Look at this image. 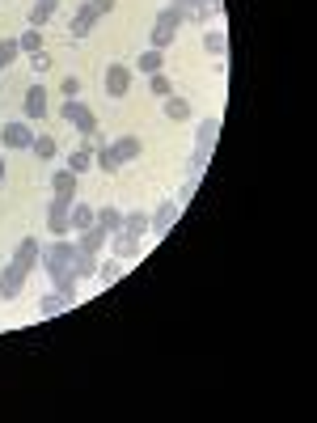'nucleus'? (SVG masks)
Instances as JSON below:
<instances>
[{"label": "nucleus", "instance_id": "f257e3e1", "mask_svg": "<svg viewBox=\"0 0 317 423\" xmlns=\"http://www.w3.org/2000/svg\"><path fill=\"white\" fill-rule=\"evenodd\" d=\"M72 258H76V242L72 237H55L51 246H42V267H47V275H51V288L68 301V305H76V271H72Z\"/></svg>", "mask_w": 317, "mask_h": 423}, {"label": "nucleus", "instance_id": "f03ea898", "mask_svg": "<svg viewBox=\"0 0 317 423\" xmlns=\"http://www.w3.org/2000/svg\"><path fill=\"white\" fill-rule=\"evenodd\" d=\"M38 258H42V246L34 237H21L17 250H13V258H8V267L0 271V301H13L21 292V284H25V275L34 271Z\"/></svg>", "mask_w": 317, "mask_h": 423}, {"label": "nucleus", "instance_id": "7ed1b4c3", "mask_svg": "<svg viewBox=\"0 0 317 423\" xmlns=\"http://www.w3.org/2000/svg\"><path fill=\"white\" fill-rule=\"evenodd\" d=\"M182 21H186V8L165 4V8L157 13V21H152V47H157V51H165V47L174 42V34L182 30Z\"/></svg>", "mask_w": 317, "mask_h": 423}, {"label": "nucleus", "instance_id": "20e7f679", "mask_svg": "<svg viewBox=\"0 0 317 423\" xmlns=\"http://www.w3.org/2000/svg\"><path fill=\"white\" fill-rule=\"evenodd\" d=\"M72 203L76 199H68V195H51V203H47V229H51V237H68Z\"/></svg>", "mask_w": 317, "mask_h": 423}, {"label": "nucleus", "instance_id": "39448f33", "mask_svg": "<svg viewBox=\"0 0 317 423\" xmlns=\"http://www.w3.org/2000/svg\"><path fill=\"white\" fill-rule=\"evenodd\" d=\"M0 144H4V148H30V144H34V127H30V119H13V123H4V127H0Z\"/></svg>", "mask_w": 317, "mask_h": 423}, {"label": "nucleus", "instance_id": "423d86ee", "mask_svg": "<svg viewBox=\"0 0 317 423\" xmlns=\"http://www.w3.org/2000/svg\"><path fill=\"white\" fill-rule=\"evenodd\" d=\"M127 89H131V68H127V64H110V68H106V93H110V97H123Z\"/></svg>", "mask_w": 317, "mask_h": 423}, {"label": "nucleus", "instance_id": "0eeeda50", "mask_svg": "<svg viewBox=\"0 0 317 423\" xmlns=\"http://www.w3.org/2000/svg\"><path fill=\"white\" fill-rule=\"evenodd\" d=\"M21 110H25L30 123H38V119L47 114V89H42V85H30L25 97H21Z\"/></svg>", "mask_w": 317, "mask_h": 423}, {"label": "nucleus", "instance_id": "6e6552de", "mask_svg": "<svg viewBox=\"0 0 317 423\" xmlns=\"http://www.w3.org/2000/svg\"><path fill=\"white\" fill-rule=\"evenodd\" d=\"M178 212H182V203H178V199H165V203H161V208L152 212V229H148V233L165 237V233H169V225L178 220Z\"/></svg>", "mask_w": 317, "mask_h": 423}, {"label": "nucleus", "instance_id": "1a4fd4ad", "mask_svg": "<svg viewBox=\"0 0 317 423\" xmlns=\"http://www.w3.org/2000/svg\"><path fill=\"white\" fill-rule=\"evenodd\" d=\"M106 242H110V233H106V229H102L97 220H93L89 229H80V233H76V246H80V250H89V254H97V250H102Z\"/></svg>", "mask_w": 317, "mask_h": 423}, {"label": "nucleus", "instance_id": "9d476101", "mask_svg": "<svg viewBox=\"0 0 317 423\" xmlns=\"http://www.w3.org/2000/svg\"><path fill=\"white\" fill-rule=\"evenodd\" d=\"M106 246L114 250V258H136V254H140V237H131L127 229L110 233V242H106Z\"/></svg>", "mask_w": 317, "mask_h": 423}, {"label": "nucleus", "instance_id": "9b49d317", "mask_svg": "<svg viewBox=\"0 0 317 423\" xmlns=\"http://www.w3.org/2000/svg\"><path fill=\"white\" fill-rule=\"evenodd\" d=\"M93 25H97V13H93L89 4H80V8L72 13V21H68V34H72V38H85Z\"/></svg>", "mask_w": 317, "mask_h": 423}, {"label": "nucleus", "instance_id": "f8f14e48", "mask_svg": "<svg viewBox=\"0 0 317 423\" xmlns=\"http://www.w3.org/2000/svg\"><path fill=\"white\" fill-rule=\"evenodd\" d=\"M216 136H220V119H203V123L195 127V148H199V153H212Z\"/></svg>", "mask_w": 317, "mask_h": 423}, {"label": "nucleus", "instance_id": "ddd939ff", "mask_svg": "<svg viewBox=\"0 0 317 423\" xmlns=\"http://www.w3.org/2000/svg\"><path fill=\"white\" fill-rule=\"evenodd\" d=\"M110 153H114V161H119V165H123V161H136V157H140V153H144V144H140V140H136V136H119V140H114V144H110Z\"/></svg>", "mask_w": 317, "mask_h": 423}, {"label": "nucleus", "instance_id": "4468645a", "mask_svg": "<svg viewBox=\"0 0 317 423\" xmlns=\"http://www.w3.org/2000/svg\"><path fill=\"white\" fill-rule=\"evenodd\" d=\"M165 68V51H157V47H148L144 55H136V72H144V76H152V72H161Z\"/></svg>", "mask_w": 317, "mask_h": 423}, {"label": "nucleus", "instance_id": "2eb2a0df", "mask_svg": "<svg viewBox=\"0 0 317 423\" xmlns=\"http://www.w3.org/2000/svg\"><path fill=\"white\" fill-rule=\"evenodd\" d=\"M68 123H72V127H76V131H80V136H85V140H89V136H97V119H93V110H89V106H85V102H80V106H76V114H72V119H68Z\"/></svg>", "mask_w": 317, "mask_h": 423}, {"label": "nucleus", "instance_id": "dca6fc26", "mask_svg": "<svg viewBox=\"0 0 317 423\" xmlns=\"http://www.w3.org/2000/svg\"><path fill=\"white\" fill-rule=\"evenodd\" d=\"M72 271H76V280H93V275H97V254H89V250H80V246H76Z\"/></svg>", "mask_w": 317, "mask_h": 423}, {"label": "nucleus", "instance_id": "f3484780", "mask_svg": "<svg viewBox=\"0 0 317 423\" xmlns=\"http://www.w3.org/2000/svg\"><path fill=\"white\" fill-rule=\"evenodd\" d=\"M161 106H165V119H174V123H186V119H191V102L178 97V93H169Z\"/></svg>", "mask_w": 317, "mask_h": 423}, {"label": "nucleus", "instance_id": "a211bd4d", "mask_svg": "<svg viewBox=\"0 0 317 423\" xmlns=\"http://www.w3.org/2000/svg\"><path fill=\"white\" fill-rule=\"evenodd\" d=\"M123 229H127V233H131V237H144V233H148V229H152V216H148V212H140V208H136V212H127V216H123Z\"/></svg>", "mask_w": 317, "mask_h": 423}, {"label": "nucleus", "instance_id": "6ab92c4d", "mask_svg": "<svg viewBox=\"0 0 317 423\" xmlns=\"http://www.w3.org/2000/svg\"><path fill=\"white\" fill-rule=\"evenodd\" d=\"M93 140H97V136H89V144H80V148L68 157V169H72V174H80V169L93 165Z\"/></svg>", "mask_w": 317, "mask_h": 423}, {"label": "nucleus", "instance_id": "aec40b11", "mask_svg": "<svg viewBox=\"0 0 317 423\" xmlns=\"http://www.w3.org/2000/svg\"><path fill=\"white\" fill-rule=\"evenodd\" d=\"M51 191H55V195H68V199H76V174H72V169H55V178H51Z\"/></svg>", "mask_w": 317, "mask_h": 423}, {"label": "nucleus", "instance_id": "412c9836", "mask_svg": "<svg viewBox=\"0 0 317 423\" xmlns=\"http://www.w3.org/2000/svg\"><path fill=\"white\" fill-rule=\"evenodd\" d=\"M55 8H59V0H34L30 4V25H47Z\"/></svg>", "mask_w": 317, "mask_h": 423}, {"label": "nucleus", "instance_id": "4be33fe9", "mask_svg": "<svg viewBox=\"0 0 317 423\" xmlns=\"http://www.w3.org/2000/svg\"><path fill=\"white\" fill-rule=\"evenodd\" d=\"M93 216H97V212H93L89 203H72V220H68V229H76V233H80V229H89V225H93Z\"/></svg>", "mask_w": 317, "mask_h": 423}, {"label": "nucleus", "instance_id": "5701e85b", "mask_svg": "<svg viewBox=\"0 0 317 423\" xmlns=\"http://www.w3.org/2000/svg\"><path fill=\"white\" fill-rule=\"evenodd\" d=\"M64 309H72V305H68L59 292H47V297L38 301V314H42V318H55V314H64Z\"/></svg>", "mask_w": 317, "mask_h": 423}, {"label": "nucleus", "instance_id": "b1692460", "mask_svg": "<svg viewBox=\"0 0 317 423\" xmlns=\"http://www.w3.org/2000/svg\"><path fill=\"white\" fill-rule=\"evenodd\" d=\"M93 220H97V225H102L106 233H119V229H123V212H119V208H102V212H97Z\"/></svg>", "mask_w": 317, "mask_h": 423}, {"label": "nucleus", "instance_id": "393cba45", "mask_svg": "<svg viewBox=\"0 0 317 423\" xmlns=\"http://www.w3.org/2000/svg\"><path fill=\"white\" fill-rule=\"evenodd\" d=\"M123 275V258H106V263H97V280L102 284H114Z\"/></svg>", "mask_w": 317, "mask_h": 423}, {"label": "nucleus", "instance_id": "a878e982", "mask_svg": "<svg viewBox=\"0 0 317 423\" xmlns=\"http://www.w3.org/2000/svg\"><path fill=\"white\" fill-rule=\"evenodd\" d=\"M17 47L25 51V55H34V51H42V34H38V25H30L21 38H17Z\"/></svg>", "mask_w": 317, "mask_h": 423}, {"label": "nucleus", "instance_id": "bb28decb", "mask_svg": "<svg viewBox=\"0 0 317 423\" xmlns=\"http://www.w3.org/2000/svg\"><path fill=\"white\" fill-rule=\"evenodd\" d=\"M203 47H208L212 55H225V51H229V38H225V30H208V34H203Z\"/></svg>", "mask_w": 317, "mask_h": 423}, {"label": "nucleus", "instance_id": "cd10ccee", "mask_svg": "<svg viewBox=\"0 0 317 423\" xmlns=\"http://www.w3.org/2000/svg\"><path fill=\"white\" fill-rule=\"evenodd\" d=\"M30 148H34V157H38V161H51V157H55V140H51V136H34V144H30Z\"/></svg>", "mask_w": 317, "mask_h": 423}, {"label": "nucleus", "instance_id": "c85d7f7f", "mask_svg": "<svg viewBox=\"0 0 317 423\" xmlns=\"http://www.w3.org/2000/svg\"><path fill=\"white\" fill-rule=\"evenodd\" d=\"M93 161H97V169H102V174H114V169H119V161H114V153H110V144H102V148L93 153Z\"/></svg>", "mask_w": 317, "mask_h": 423}, {"label": "nucleus", "instance_id": "c756f323", "mask_svg": "<svg viewBox=\"0 0 317 423\" xmlns=\"http://www.w3.org/2000/svg\"><path fill=\"white\" fill-rule=\"evenodd\" d=\"M21 55V47H17V38H0V68H8L13 59Z\"/></svg>", "mask_w": 317, "mask_h": 423}, {"label": "nucleus", "instance_id": "7c9ffc66", "mask_svg": "<svg viewBox=\"0 0 317 423\" xmlns=\"http://www.w3.org/2000/svg\"><path fill=\"white\" fill-rule=\"evenodd\" d=\"M148 89H152L157 97H169V93H174V89H169V76H165V72H152V76H148Z\"/></svg>", "mask_w": 317, "mask_h": 423}, {"label": "nucleus", "instance_id": "2f4dec72", "mask_svg": "<svg viewBox=\"0 0 317 423\" xmlns=\"http://www.w3.org/2000/svg\"><path fill=\"white\" fill-rule=\"evenodd\" d=\"M195 186H199V178H195V174H191V178H186V182H182V191H178V203H186V199H191V195H195Z\"/></svg>", "mask_w": 317, "mask_h": 423}, {"label": "nucleus", "instance_id": "473e14b6", "mask_svg": "<svg viewBox=\"0 0 317 423\" xmlns=\"http://www.w3.org/2000/svg\"><path fill=\"white\" fill-rule=\"evenodd\" d=\"M114 4H119V0H89V8H93L97 17H106V13H114Z\"/></svg>", "mask_w": 317, "mask_h": 423}, {"label": "nucleus", "instance_id": "72a5a7b5", "mask_svg": "<svg viewBox=\"0 0 317 423\" xmlns=\"http://www.w3.org/2000/svg\"><path fill=\"white\" fill-rule=\"evenodd\" d=\"M30 59H34V72H47V68H51V55H47V51H34Z\"/></svg>", "mask_w": 317, "mask_h": 423}, {"label": "nucleus", "instance_id": "f704fd0d", "mask_svg": "<svg viewBox=\"0 0 317 423\" xmlns=\"http://www.w3.org/2000/svg\"><path fill=\"white\" fill-rule=\"evenodd\" d=\"M59 89H64V97H76V93H80V81H76V76H64Z\"/></svg>", "mask_w": 317, "mask_h": 423}, {"label": "nucleus", "instance_id": "c9c22d12", "mask_svg": "<svg viewBox=\"0 0 317 423\" xmlns=\"http://www.w3.org/2000/svg\"><path fill=\"white\" fill-rule=\"evenodd\" d=\"M0 186H4V157H0Z\"/></svg>", "mask_w": 317, "mask_h": 423}]
</instances>
